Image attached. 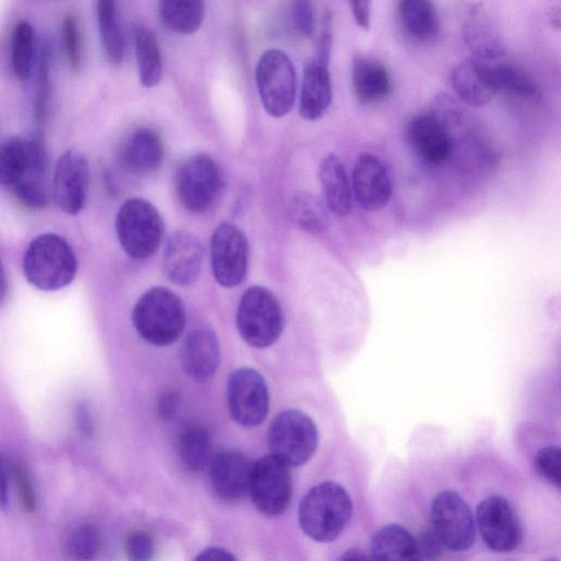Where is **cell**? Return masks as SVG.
Wrapping results in <instances>:
<instances>
[{"label": "cell", "mask_w": 561, "mask_h": 561, "mask_svg": "<svg viewBox=\"0 0 561 561\" xmlns=\"http://www.w3.org/2000/svg\"><path fill=\"white\" fill-rule=\"evenodd\" d=\"M352 512L353 503L347 491L339 483L324 481L312 486L301 499L298 519L309 538L330 542L342 534Z\"/></svg>", "instance_id": "1"}, {"label": "cell", "mask_w": 561, "mask_h": 561, "mask_svg": "<svg viewBox=\"0 0 561 561\" xmlns=\"http://www.w3.org/2000/svg\"><path fill=\"white\" fill-rule=\"evenodd\" d=\"M78 261L65 238L47 232L35 237L23 256V273L34 287L54 291L72 283Z\"/></svg>", "instance_id": "2"}, {"label": "cell", "mask_w": 561, "mask_h": 561, "mask_svg": "<svg viewBox=\"0 0 561 561\" xmlns=\"http://www.w3.org/2000/svg\"><path fill=\"white\" fill-rule=\"evenodd\" d=\"M131 320L145 341L156 346H167L182 334L186 313L183 302L172 290L157 286L137 300Z\"/></svg>", "instance_id": "3"}, {"label": "cell", "mask_w": 561, "mask_h": 561, "mask_svg": "<svg viewBox=\"0 0 561 561\" xmlns=\"http://www.w3.org/2000/svg\"><path fill=\"white\" fill-rule=\"evenodd\" d=\"M285 324L283 308L267 288L253 286L240 299L237 327L242 339L251 346L264 348L277 341Z\"/></svg>", "instance_id": "4"}, {"label": "cell", "mask_w": 561, "mask_h": 561, "mask_svg": "<svg viewBox=\"0 0 561 561\" xmlns=\"http://www.w3.org/2000/svg\"><path fill=\"white\" fill-rule=\"evenodd\" d=\"M117 239L133 259H147L159 248L163 220L157 208L144 198H130L119 208L115 219Z\"/></svg>", "instance_id": "5"}, {"label": "cell", "mask_w": 561, "mask_h": 561, "mask_svg": "<svg viewBox=\"0 0 561 561\" xmlns=\"http://www.w3.org/2000/svg\"><path fill=\"white\" fill-rule=\"evenodd\" d=\"M271 455L288 467L306 463L314 454L319 434L313 420L299 410L278 413L268 427Z\"/></svg>", "instance_id": "6"}, {"label": "cell", "mask_w": 561, "mask_h": 561, "mask_svg": "<svg viewBox=\"0 0 561 561\" xmlns=\"http://www.w3.org/2000/svg\"><path fill=\"white\" fill-rule=\"evenodd\" d=\"M257 92L264 110L273 117L287 115L295 102L297 77L293 61L280 49H267L255 68Z\"/></svg>", "instance_id": "7"}, {"label": "cell", "mask_w": 561, "mask_h": 561, "mask_svg": "<svg viewBox=\"0 0 561 561\" xmlns=\"http://www.w3.org/2000/svg\"><path fill=\"white\" fill-rule=\"evenodd\" d=\"M174 187L184 208L192 213H203L214 204L220 193V170L209 156L194 154L176 170Z\"/></svg>", "instance_id": "8"}, {"label": "cell", "mask_w": 561, "mask_h": 561, "mask_svg": "<svg viewBox=\"0 0 561 561\" xmlns=\"http://www.w3.org/2000/svg\"><path fill=\"white\" fill-rule=\"evenodd\" d=\"M432 528L444 548L453 551L470 549L476 541L473 514L455 491H442L431 506Z\"/></svg>", "instance_id": "9"}, {"label": "cell", "mask_w": 561, "mask_h": 561, "mask_svg": "<svg viewBox=\"0 0 561 561\" xmlns=\"http://www.w3.org/2000/svg\"><path fill=\"white\" fill-rule=\"evenodd\" d=\"M293 481L289 467L268 455L253 462L249 496L259 512L268 517L283 514L289 506Z\"/></svg>", "instance_id": "10"}, {"label": "cell", "mask_w": 561, "mask_h": 561, "mask_svg": "<svg viewBox=\"0 0 561 561\" xmlns=\"http://www.w3.org/2000/svg\"><path fill=\"white\" fill-rule=\"evenodd\" d=\"M331 46V24L324 22L317 55L304 70L299 113L307 121H317L322 117L332 101V82L329 70Z\"/></svg>", "instance_id": "11"}, {"label": "cell", "mask_w": 561, "mask_h": 561, "mask_svg": "<svg viewBox=\"0 0 561 561\" xmlns=\"http://www.w3.org/2000/svg\"><path fill=\"white\" fill-rule=\"evenodd\" d=\"M227 402L230 415L238 424H261L270 409L268 388L263 376L248 367L231 373L227 385Z\"/></svg>", "instance_id": "12"}, {"label": "cell", "mask_w": 561, "mask_h": 561, "mask_svg": "<svg viewBox=\"0 0 561 561\" xmlns=\"http://www.w3.org/2000/svg\"><path fill=\"white\" fill-rule=\"evenodd\" d=\"M476 520L482 540L491 550L508 552L523 540L519 517L511 502L502 495L483 499L477 506Z\"/></svg>", "instance_id": "13"}, {"label": "cell", "mask_w": 561, "mask_h": 561, "mask_svg": "<svg viewBox=\"0 0 561 561\" xmlns=\"http://www.w3.org/2000/svg\"><path fill=\"white\" fill-rule=\"evenodd\" d=\"M214 277L222 287L239 285L248 268V240L237 226L222 222L213 233L210 242Z\"/></svg>", "instance_id": "14"}, {"label": "cell", "mask_w": 561, "mask_h": 561, "mask_svg": "<svg viewBox=\"0 0 561 561\" xmlns=\"http://www.w3.org/2000/svg\"><path fill=\"white\" fill-rule=\"evenodd\" d=\"M47 158L34 137H12L0 146V185L13 187L26 181H44Z\"/></svg>", "instance_id": "15"}, {"label": "cell", "mask_w": 561, "mask_h": 561, "mask_svg": "<svg viewBox=\"0 0 561 561\" xmlns=\"http://www.w3.org/2000/svg\"><path fill=\"white\" fill-rule=\"evenodd\" d=\"M253 462L239 450L217 454L208 465V481L215 496L226 504H238L249 496Z\"/></svg>", "instance_id": "16"}, {"label": "cell", "mask_w": 561, "mask_h": 561, "mask_svg": "<svg viewBox=\"0 0 561 561\" xmlns=\"http://www.w3.org/2000/svg\"><path fill=\"white\" fill-rule=\"evenodd\" d=\"M89 186V163L79 151L70 149L58 159L54 172V199L64 213L77 215L85 204Z\"/></svg>", "instance_id": "17"}, {"label": "cell", "mask_w": 561, "mask_h": 561, "mask_svg": "<svg viewBox=\"0 0 561 561\" xmlns=\"http://www.w3.org/2000/svg\"><path fill=\"white\" fill-rule=\"evenodd\" d=\"M352 188L357 205L366 211H377L391 198L390 178L381 161L371 153L360 154L353 168Z\"/></svg>", "instance_id": "18"}, {"label": "cell", "mask_w": 561, "mask_h": 561, "mask_svg": "<svg viewBox=\"0 0 561 561\" xmlns=\"http://www.w3.org/2000/svg\"><path fill=\"white\" fill-rule=\"evenodd\" d=\"M462 38L474 58L483 61L497 60L506 53L499 25L482 3L469 8L462 24Z\"/></svg>", "instance_id": "19"}, {"label": "cell", "mask_w": 561, "mask_h": 561, "mask_svg": "<svg viewBox=\"0 0 561 561\" xmlns=\"http://www.w3.org/2000/svg\"><path fill=\"white\" fill-rule=\"evenodd\" d=\"M119 165L133 174H148L158 170L164 160V145L152 128L139 127L121 142L117 152Z\"/></svg>", "instance_id": "20"}, {"label": "cell", "mask_w": 561, "mask_h": 561, "mask_svg": "<svg viewBox=\"0 0 561 561\" xmlns=\"http://www.w3.org/2000/svg\"><path fill=\"white\" fill-rule=\"evenodd\" d=\"M203 256V245L195 236L182 230L175 231L165 243L164 272L173 283L191 285L199 275Z\"/></svg>", "instance_id": "21"}, {"label": "cell", "mask_w": 561, "mask_h": 561, "mask_svg": "<svg viewBox=\"0 0 561 561\" xmlns=\"http://www.w3.org/2000/svg\"><path fill=\"white\" fill-rule=\"evenodd\" d=\"M407 135L415 154L426 163L440 164L451 153L450 129L428 113L414 116Z\"/></svg>", "instance_id": "22"}, {"label": "cell", "mask_w": 561, "mask_h": 561, "mask_svg": "<svg viewBox=\"0 0 561 561\" xmlns=\"http://www.w3.org/2000/svg\"><path fill=\"white\" fill-rule=\"evenodd\" d=\"M180 358L184 371L193 379L210 378L217 370L220 360L216 333L207 327L190 331L182 343Z\"/></svg>", "instance_id": "23"}, {"label": "cell", "mask_w": 561, "mask_h": 561, "mask_svg": "<svg viewBox=\"0 0 561 561\" xmlns=\"http://www.w3.org/2000/svg\"><path fill=\"white\" fill-rule=\"evenodd\" d=\"M451 85L458 99L473 107L484 106L496 93L490 80L488 61L474 57L454 67Z\"/></svg>", "instance_id": "24"}, {"label": "cell", "mask_w": 561, "mask_h": 561, "mask_svg": "<svg viewBox=\"0 0 561 561\" xmlns=\"http://www.w3.org/2000/svg\"><path fill=\"white\" fill-rule=\"evenodd\" d=\"M174 449L182 467L190 472H199L211 460L213 442L207 427L195 421L183 423L175 435Z\"/></svg>", "instance_id": "25"}, {"label": "cell", "mask_w": 561, "mask_h": 561, "mask_svg": "<svg viewBox=\"0 0 561 561\" xmlns=\"http://www.w3.org/2000/svg\"><path fill=\"white\" fill-rule=\"evenodd\" d=\"M352 83L357 100L363 104L382 101L392 89L388 69L380 61L364 55L353 59Z\"/></svg>", "instance_id": "26"}, {"label": "cell", "mask_w": 561, "mask_h": 561, "mask_svg": "<svg viewBox=\"0 0 561 561\" xmlns=\"http://www.w3.org/2000/svg\"><path fill=\"white\" fill-rule=\"evenodd\" d=\"M318 174L327 208L337 217L348 215L352 210V190L340 158L334 153L322 158Z\"/></svg>", "instance_id": "27"}, {"label": "cell", "mask_w": 561, "mask_h": 561, "mask_svg": "<svg viewBox=\"0 0 561 561\" xmlns=\"http://www.w3.org/2000/svg\"><path fill=\"white\" fill-rule=\"evenodd\" d=\"M369 553L377 560H415L414 536L399 524H388L371 537Z\"/></svg>", "instance_id": "28"}, {"label": "cell", "mask_w": 561, "mask_h": 561, "mask_svg": "<svg viewBox=\"0 0 561 561\" xmlns=\"http://www.w3.org/2000/svg\"><path fill=\"white\" fill-rule=\"evenodd\" d=\"M398 13L402 26L414 38L430 41L437 36L439 18L433 0H399Z\"/></svg>", "instance_id": "29"}, {"label": "cell", "mask_w": 561, "mask_h": 561, "mask_svg": "<svg viewBox=\"0 0 561 561\" xmlns=\"http://www.w3.org/2000/svg\"><path fill=\"white\" fill-rule=\"evenodd\" d=\"M133 34L140 82L144 87L152 88L159 83L162 75L158 38L148 26L141 23L134 25Z\"/></svg>", "instance_id": "30"}, {"label": "cell", "mask_w": 561, "mask_h": 561, "mask_svg": "<svg viewBox=\"0 0 561 561\" xmlns=\"http://www.w3.org/2000/svg\"><path fill=\"white\" fill-rule=\"evenodd\" d=\"M159 12L172 32L187 35L196 32L205 15L204 0H159Z\"/></svg>", "instance_id": "31"}, {"label": "cell", "mask_w": 561, "mask_h": 561, "mask_svg": "<svg viewBox=\"0 0 561 561\" xmlns=\"http://www.w3.org/2000/svg\"><path fill=\"white\" fill-rule=\"evenodd\" d=\"M327 209L322 201L308 192H297L289 201L291 221L308 233H321L328 228Z\"/></svg>", "instance_id": "32"}, {"label": "cell", "mask_w": 561, "mask_h": 561, "mask_svg": "<svg viewBox=\"0 0 561 561\" xmlns=\"http://www.w3.org/2000/svg\"><path fill=\"white\" fill-rule=\"evenodd\" d=\"M96 13L105 55L112 64H121L125 54V42L118 21L116 0H96Z\"/></svg>", "instance_id": "33"}, {"label": "cell", "mask_w": 561, "mask_h": 561, "mask_svg": "<svg viewBox=\"0 0 561 561\" xmlns=\"http://www.w3.org/2000/svg\"><path fill=\"white\" fill-rule=\"evenodd\" d=\"M490 80L496 90L524 98H536L539 90L531 78L520 68L507 64H488Z\"/></svg>", "instance_id": "34"}, {"label": "cell", "mask_w": 561, "mask_h": 561, "mask_svg": "<svg viewBox=\"0 0 561 561\" xmlns=\"http://www.w3.org/2000/svg\"><path fill=\"white\" fill-rule=\"evenodd\" d=\"M34 50V28L30 22L21 21L14 26L11 46L12 69L20 80H26L30 77Z\"/></svg>", "instance_id": "35"}, {"label": "cell", "mask_w": 561, "mask_h": 561, "mask_svg": "<svg viewBox=\"0 0 561 561\" xmlns=\"http://www.w3.org/2000/svg\"><path fill=\"white\" fill-rule=\"evenodd\" d=\"M69 550L78 559H93L101 550L102 536L93 525L77 527L69 538Z\"/></svg>", "instance_id": "36"}, {"label": "cell", "mask_w": 561, "mask_h": 561, "mask_svg": "<svg viewBox=\"0 0 561 561\" xmlns=\"http://www.w3.org/2000/svg\"><path fill=\"white\" fill-rule=\"evenodd\" d=\"M61 33L69 66L73 71H78L82 62L81 37L77 18L72 13L64 19Z\"/></svg>", "instance_id": "37"}, {"label": "cell", "mask_w": 561, "mask_h": 561, "mask_svg": "<svg viewBox=\"0 0 561 561\" xmlns=\"http://www.w3.org/2000/svg\"><path fill=\"white\" fill-rule=\"evenodd\" d=\"M560 448L549 445L535 455L534 465L537 472L549 483L560 488Z\"/></svg>", "instance_id": "38"}, {"label": "cell", "mask_w": 561, "mask_h": 561, "mask_svg": "<svg viewBox=\"0 0 561 561\" xmlns=\"http://www.w3.org/2000/svg\"><path fill=\"white\" fill-rule=\"evenodd\" d=\"M14 196L26 207L37 209L48 202L44 181H26L11 187Z\"/></svg>", "instance_id": "39"}, {"label": "cell", "mask_w": 561, "mask_h": 561, "mask_svg": "<svg viewBox=\"0 0 561 561\" xmlns=\"http://www.w3.org/2000/svg\"><path fill=\"white\" fill-rule=\"evenodd\" d=\"M49 50L44 49L37 75V90L35 98L34 112L38 124H42L45 119L47 100L49 94Z\"/></svg>", "instance_id": "40"}, {"label": "cell", "mask_w": 561, "mask_h": 561, "mask_svg": "<svg viewBox=\"0 0 561 561\" xmlns=\"http://www.w3.org/2000/svg\"><path fill=\"white\" fill-rule=\"evenodd\" d=\"M291 24L295 31L310 37L316 28V15L311 0H294L290 11Z\"/></svg>", "instance_id": "41"}, {"label": "cell", "mask_w": 561, "mask_h": 561, "mask_svg": "<svg viewBox=\"0 0 561 561\" xmlns=\"http://www.w3.org/2000/svg\"><path fill=\"white\" fill-rule=\"evenodd\" d=\"M125 551L130 560H150L154 552L153 539L150 534L145 530H134L126 538Z\"/></svg>", "instance_id": "42"}, {"label": "cell", "mask_w": 561, "mask_h": 561, "mask_svg": "<svg viewBox=\"0 0 561 561\" xmlns=\"http://www.w3.org/2000/svg\"><path fill=\"white\" fill-rule=\"evenodd\" d=\"M415 560H434L440 557L444 546L432 529L424 530L414 537Z\"/></svg>", "instance_id": "43"}, {"label": "cell", "mask_w": 561, "mask_h": 561, "mask_svg": "<svg viewBox=\"0 0 561 561\" xmlns=\"http://www.w3.org/2000/svg\"><path fill=\"white\" fill-rule=\"evenodd\" d=\"M12 473L19 488L24 508L27 512H34L36 508V500L27 471L20 463H13Z\"/></svg>", "instance_id": "44"}, {"label": "cell", "mask_w": 561, "mask_h": 561, "mask_svg": "<svg viewBox=\"0 0 561 561\" xmlns=\"http://www.w3.org/2000/svg\"><path fill=\"white\" fill-rule=\"evenodd\" d=\"M181 398L178 391L173 389L165 390L159 397L157 402V413L163 422L173 420L179 412Z\"/></svg>", "instance_id": "45"}, {"label": "cell", "mask_w": 561, "mask_h": 561, "mask_svg": "<svg viewBox=\"0 0 561 561\" xmlns=\"http://www.w3.org/2000/svg\"><path fill=\"white\" fill-rule=\"evenodd\" d=\"M356 25L368 31L371 21L373 0H347Z\"/></svg>", "instance_id": "46"}, {"label": "cell", "mask_w": 561, "mask_h": 561, "mask_svg": "<svg viewBox=\"0 0 561 561\" xmlns=\"http://www.w3.org/2000/svg\"><path fill=\"white\" fill-rule=\"evenodd\" d=\"M76 422L78 428L85 436H90L93 433V420L89 407L80 402L76 408Z\"/></svg>", "instance_id": "47"}, {"label": "cell", "mask_w": 561, "mask_h": 561, "mask_svg": "<svg viewBox=\"0 0 561 561\" xmlns=\"http://www.w3.org/2000/svg\"><path fill=\"white\" fill-rule=\"evenodd\" d=\"M196 560H211V561H231L236 560L233 554L226 549L218 547H210L203 550L195 558Z\"/></svg>", "instance_id": "48"}, {"label": "cell", "mask_w": 561, "mask_h": 561, "mask_svg": "<svg viewBox=\"0 0 561 561\" xmlns=\"http://www.w3.org/2000/svg\"><path fill=\"white\" fill-rule=\"evenodd\" d=\"M9 485L5 463L0 456V510L9 506Z\"/></svg>", "instance_id": "49"}, {"label": "cell", "mask_w": 561, "mask_h": 561, "mask_svg": "<svg viewBox=\"0 0 561 561\" xmlns=\"http://www.w3.org/2000/svg\"><path fill=\"white\" fill-rule=\"evenodd\" d=\"M7 290H8L7 275H5L2 262L0 260V305L5 299Z\"/></svg>", "instance_id": "50"}, {"label": "cell", "mask_w": 561, "mask_h": 561, "mask_svg": "<svg viewBox=\"0 0 561 561\" xmlns=\"http://www.w3.org/2000/svg\"><path fill=\"white\" fill-rule=\"evenodd\" d=\"M369 557L364 553V551L359 549L352 548L341 557V559H355V560H362V559H368Z\"/></svg>", "instance_id": "51"}]
</instances>
